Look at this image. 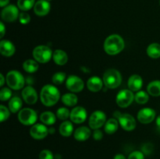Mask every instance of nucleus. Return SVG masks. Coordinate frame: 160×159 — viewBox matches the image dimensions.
Masks as SVG:
<instances>
[{
    "instance_id": "obj_19",
    "label": "nucleus",
    "mask_w": 160,
    "mask_h": 159,
    "mask_svg": "<svg viewBox=\"0 0 160 159\" xmlns=\"http://www.w3.org/2000/svg\"><path fill=\"white\" fill-rule=\"evenodd\" d=\"M103 84V80H102L98 76H92L88 80L87 87L90 91L98 92L102 88Z\"/></svg>"
},
{
    "instance_id": "obj_35",
    "label": "nucleus",
    "mask_w": 160,
    "mask_h": 159,
    "mask_svg": "<svg viewBox=\"0 0 160 159\" xmlns=\"http://www.w3.org/2000/svg\"><path fill=\"white\" fill-rule=\"evenodd\" d=\"M9 109H8L3 104H1L0 105V121L4 122L5 120L8 119V118L9 117Z\"/></svg>"
},
{
    "instance_id": "obj_7",
    "label": "nucleus",
    "mask_w": 160,
    "mask_h": 159,
    "mask_svg": "<svg viewBox=\"0 0 160 159\" xmlns=\"http://www.w3.org/2000/svg\"><path fill=\"white\" fill-rule=\"evenodd\" d=\"M18 119L23 125L31 126V125H34V123L37 121L38 115L34 109L25 108L19 112Z\"/></svg>"
},
{
    "instance_id": "obj_44",
    "label": "nucleus",
    "mask_w": 160,
    "mask_h": 159,
    "mask_svg": "<svg viewBox=\"0 0 160 159\" xmlns=\"http://www.w3.org/2000/svg\"><path fill=\"white\" fill-rule=\"evenodd\" d=\"M156 126H157L158 129L160 131V115H159L156 118Z\"/></svg>"
},
{
    "instance_id": "obj_24",
    "label": "nucleus",
    "mask_w": 160,
    "mask_h": 159,
    "mask_svg": "<svg viewBox=\"0 0 160 159\" xmlns=\"http://www.w3.org/2000/svg\"><path fill=\"white\" fill-rule=\"evenodd\" d=\"M73 132V123L70 121H65L59 126V132L62 137H68L71 136Z\"/></svg>"
},
{
    "instance_id": "obj_45",
    "label": "nucleus",
    "mask_w": 160,
    "mask_h": 159,
    "mask_svg": "<svg viewBox=\"0 0 160 159\" xmlns=\"http://www.w3.org/2000/svg\"><path fill=\"white\" fill-rule=\"evenodd\" d=\"M0 77H1V86L2 87L4 85V82H5V77L3 76L2 73H0Z\"/></svg>"
},
{
    "instance_id": "obj_14",
    "label": "nucleus",
    "mask_w": 160,
    "mask_h": 159,
    "mask_svg": "<svg viewBox=\"0 0 160 159\" xmlns=\"http://www.w3.org/2000/svg\"><path fill=\"white\" fill-rule=\"evenodd\" d=\"M48 129L44 124H38L33 125L32 127L30 129V135L35 140H42L45 138L48 133Z\"/></svg>"
},
{
    "instance_id": "obj_8",
    "label": "nucleus",
    "mask_w": 160,
    "mask_h": 159,
    "mask_svg": "<svg viewBox=\"0 0 160 159\" xmlns=\"http://www.w3.org/2000/svg\"><path fill=\"white\" fill-rule=\"evenodd\" d=\"M134 100V94H133L132 90H122L117 94V104L120 108H128V106L132 104L133 101Z\"/></svg>"
},
{
    "instance_id": "obj_38",
    "label": "nucleus",
    "mask_w": 160,
    "mask_h": 159,
    "mask_svg": "<svg viewBox=\"0 0 160 159\" xmlns=\"http://www.w3.org/2000/svg\"><path fill=\"white\" fill-rule=\"evenodd\" d=\"M128 159H145V154L142 151H134L129 154Z\"/></svg>"
},
{
    "instance_id": "obj_32",
    "label": "nucleus",
    "mask_w": 160,
    "mask_h": 159,
    "mask_svg": "<svg viewBox=\"0 0 160 159\" xmlns=\"http://www.w3.org/2000/svg\"><path fill=\"white\" fill-rule=\"evenodd\" d=\"M66 77H67V76H66L65 73H63V72H57L52 76V80L53 84H56V85H60L65 81Z\"/></svg>"
},
{
    "instance_id": "obj_33",
    "label": "nucleus",
    "mask_w": 160,
    "mask_h": 159,
    "mask_svg": "<svg viewBox=\"0 0 160 159\" xmlns=\"http://www.w3.org/2000/svg\"><path fill=\"white\" fill-rule=\"evenodd\" d=\"M56 116L61 120H67L70 116V112L67 108H59L56 112Z\"/></svg>"
},
{
    "instance_id": "obj_6",
    "label": "nucleus",
    "mask_w": 160,
    "mask_h": 159,
    "mask_svg": "<svg viewBox=\"0 0 160 159\" xmlns=\"http://www.w3.org/2000/svg\"><path fill=\"white\" fill-rule=\"evenodd\" d=\"M114 117L118 119L120 125L124 130L133 131L136 127V120L130 114H122L118 111L114 112Z\"/></svg>"
},
{
    "instance_id": "obj_10",
    "label": "nucleus",
    "mask_w": 160,
    "mask_h": 159,
    "mask_svg": "<svg viewBox=\"0 0 160 159\" xmlns=\"http://www.w3.org/2000/svg\"><path fill=\"white\" fill-rule=\"evenodd\" d=\"M19 8L15 5H8L4 7L1 12V17L4 21L11 23L17 20L19 17Z\"/></svg>"
},
{
    "instance_id": "obj_16",
    "label": "nucleus",
    "mask_w": 160,
    "mask_h": 159,
    "mask_svg": "<svg viewBox=\"0 0 160 159\" xmlns=\"http://www.w3.org/2000/svg\"><path fill=\"white\" fill-rule=\"evenodd\" d=\"M51 9V5L49 1L47 0H38L35 2L34 6V13L39 17L46 16Z\"/></svg>"
},
{
    "instance_id": "obj_27",
    "label": "nucleus",
    "mask_w": 160,
    "mask_h": 159,
    "mask_svg": "<svg viewBox=\"0 0 160 159\" xmlns=\"http://www.w3.org/2000/svg\"><path fill=\"white\" fill-rule=\"evenodd\" d=\"M147 55L152 59L160 58V45L158 43H152L147 48Z\"/></svg>"
},
{
    "instance_id": "obj_41",
    "label": "nucleus",
    "mask_w": 160,
    "mask_h": 159,
    "mask_svg": "<svg viewBox=\"0 0 160 159\" xmlns=\"http://www.w3.org/2000/svg\"><path fill=\"white\" fill-rule=\"evenodd\" d=\"M0 31H1V34H0V37L2 38L4 37L5 32H6V28H5V25L2 22H0Z\"/></svg>"
},
{
    "instance_id": "obj_42",
    "label": "nucleus",
    "mask_w": 160,
    "mask_h": 159,
    "mask_svg": "<svg viewBox=\"0 0 160 159\" xmlns=\"http://www.w3.org/2000/svg\"><path fill=\"white\" fill-rule=\"evenodd\" d=\"M9 3V0H0V6L2 8H4L7 6Z\"/></svg>"
},
{
    "instance_id": "obj_1",
    "label": "nucleus",
    "mask_w": 160,
    "mask_h": 159,
    "mask_svg": "<svg viewBox=\"0 0 160 159\" xmlns=\"http://www.w3.org/2000/svg\"><path fill=\"white\" fill-rule=\"evenodd\" d=\"M125 42L123 37L119 34H111L106 37L104 41L105 51L109 55H116L123 50Z\"/></svg>"
},
{
    "instance_id": "obj_4",
    "label": "nucleus",
    "mask_w": 160,
    "mask_h": 159,
    "mask_svg": "<svg viewBox=\"0 0 160 159\" xmlns=\"http://www.w3.org/2000/svg\"><path fill=\"white\" fill-rule=\"evenodd\" d=\"M7 85L12 90H20L23 88L25 84V80L21 73L17 70H11L6 75V78Z\"/></svg>"
},
{
    "instance_id": "obj_3",
    "label": "nucleus",
    "mask_w": 160,
    "mask_h": 159,
    "mask_svg": "<svg viewBox=\"0 0 160 159\" xmlns=\"http://www.w3.org/2000/svg\"><path fill=\"white\" fill-rule=\"evenodd\" d=\"M102 80L106 87L109 89H116L121 84L122 76L118 70L115 69H109L104 73Z\"/></svg>"
},
{
    "instance_id": "obj_48",
    "label": "nucleus",
    "mask_w": 160,
    "mask_h": 159,
    "mask_svg": "<svg viewBox=\"0 0 160 159\" xmlns=\"http://www.w3.org/2000/svg\"><path fill=\"white\" fill-rule=\"evenodd\" d=\"M159 4H160V0H159Z\"/></svg>"
},
{
    "instance_id": "obj_28",
    "label": "nucleus",
    "mask_w": 160,
    "mask_h": 159,
    "mask_svg": "<svg viewBox=\"0 0 160 159\" xmlns=\"http://www.w3.org/2000/svg\"><path fill=\"white\" fill-rule=\"evenodd\" d=\"M22 105H23V102L18 97L12 98L9 101V109L12 113H17L20 112Z\"/></svg>"
},
{
    "instance_id": "obj_36",
    "label": "nucleus",
    "mask_w": 160,
    "mask_h": 159,
    "mask_svg": "<svg viewBox=\"0 0 160 159\" xmlns=\"http://www.w3.org/2000/svg\"><path fill=\"white\" fill-rule=\"evenodd\" d=\"M19 20H20L21 24L26 25L29 23L30 21H31V17H30V15L28 12H22L19 15Z\"/></svg>"
},
{
    "instance_id": "obj_9",
    "label": "nucleus",
    "mask_w": 160,
    "mask_h": 159,
    "mask_svg": "<svg viewBox=\"0 0 160 159\" xmlns=\"http://www.w3.org/2000/svg\"><path fill=\"white\" fill-rule=\"evenodd\" d=\"M106 121V115L102 111L97 110L91 115L89 118V126L92 129H99L105 125Z\"/></svg>"
},
{
    "instance_id": "obj_26",
    "label": "nucleus",
    "mask_w": 160,
    "mask_h": 159,
    "mask_svg": "<svg viewBox=\"0 0 160 159\" xmlns=\"http://www.w3.org/2000/svg\"><path fill=\"white\" fill-rule=\"evenodd\" d=\"M147 92L153 97L160 96V80H153L147 87Z\"/></svg>"
},
{
    "instance_id": "obj_11",
    "label": "nucleus",
    "mask_w": 160,
    "mask_h": 159,
    "mask_svg": "<svg viewBox=\"0 0 160 159\" xmlns=\"http://www.w3.org/2000/svg\"><path fill=\"white\" fill-rule=\"evenodd\" d=\"M66 86H67V88L70 91L78 93V92H81L84 89V81L79 76L71 75L67 79Z\"/></svg>"
},
{
    "instance_id": "obj_47",
    "label": "nucleus",
    "mask_w": 160,
    "mask_h": 159,
    "mask_svg": "<svg viewBox=\"0 0 160 159\" xmlns=\"http://www.w3.org/2000/svg\"><path fill=\"white\" fill-rule=\"evenodd\" d=\"M47 1H51V0H47Z\"/></svg>"
},
{
    "instance_id": "obj_21",
    "label": "nucleus",
    "mask_w": 160,
    "mask_h": 159,
    "mask_svg": "<svg viewBox=\"0 0 160 159\" xmlns=\"http://www.w3.org/2000/svg\"><path fill=\"white\" fill-rule=\"evenodd\" d=\"M53 61L59 65H63L68 61V55L64 51L61 49H56L52 55Z\"/></svg>"
},
{
    "instance_id": "obj_39",
    "label": "nucleus",
    "mask_w": 160,
    "mask_h": 159,
    "mask_svg": "<svg viewBox=\"0 0 160 159\" xmlns=\"http://www.w3.org/2000/svg\"><path fill=\"white\" fill-rule=\"evenodd\" d=\"M153 145L151 143H145V144L142 146V151L144 153V154H146V155H149L150 154H152L153 151Z\"/></svg>"
},
{
    "instance_id": "obj_43",
    "label": "nucleus",
    "mask_w": 160,
    "mask_h": 159,
    "mask_svg": "<svg viewBox=\"0 0 160 159\" xmlns=\"http://www.w3.org/2000/svg\"><path fill=\"white\" fill-rule=\"evenodd\" d=\"M113 159H127L126 157H125L123 154H117L114 156V158Z\"/></svg>"
},
{
    "instance_id": "obj_5",
    "label": "nucleus",
    "mask_w": 160,
    "mask_h": 159,
    "mask_svg": "<svg viewBox=\"0 0 160 159\" xmlns=\"http://www.w3.org/2000/svg\"><path fill=\"white\" fill-rule=\"evenodd\" d=\"M52 51L46 45H38L33 50V57L34 60L40 63H47L52 57Z\"/></svg>"
},
{
    "instance_id": "obj_29",
    "label": "nucleus",
    "mask_w": 160,
    "mask_h": 159,
    "mask_svg": "<svg viewBox=\"0 0 160 159\" xmlns=\"http://www.w3.org/2000/svg\"><path fill=\"white\" fill-rule=\"evenodd\" d=\"M38 63L34 59H28L23 63V69L27 73H32L38 70Z\"/></svg>"
},
{
    "instance_id": "obj_46",
    "label": "nucleus",
    "mask_w": 160,
    "mask_h": 159,
    "mask_svg": "<svg viewBox=\"0 0 160 159\" xmlns=\"http://www.w3.org/2000/svg\"><path fill=\"white\" fill-rule=\"evenodd\" d=\"M48 132H49L50 133H53V132H55V130H54V129H53V128H51V129H50L49 130H48Z\"/></svg>"
},
{
    "instance_id": "obj_34",
    "label": "nucleus",
    "mask_w": 160,
    "mask_h": 159,
    "mask_svg": "<svg viewBox=\"0 0 160 159\" xmlns=\"http://www.w3.org/2000/svg\"><path fill=\"white\" fill-rule=\"evenodd\" d=\"M12 97V91L9 88L7 87H3L0 90V100L2 101H5L9 100Z\"/></svg>"
},
{
    "instance_id": "obj_40",
    "label": "nucleus",
    "mask_w": 160,
    "mask_h": 159,
    "mask_svg": "<svg viewBox=\"0 0 160 159\" xmlns=\"http://www.w3.org/2000/svg\"><path fill=\"white\" fill-rule=\"evenodd\" d=\"M103 137V133L100 129H97L94 130L93 132V138L95 139V140H102Z\"/></svg>"
},
{
    "instance_id": "obj_23",
    "label": "nucleus",
    "mask_w": 160,
    "mask_h": 159,
    "mask_svg": "<svg viewBox=\"0 0 160 159\" xmlns=\"http://www.w3.org/2000/svg\"><path fill=\"white\" fill-rule=\"evenodd\" d=\"M40 120L45 125L51 126V125H53L56 123V116L53 112L47 111V112H44L41 114Z\"/></svg>"
},
{
    "instance_id": "obj_25",
    "label": "nucleus",
    "mask_w": 160,
    "mask_h": 159,
    "mask_svg": "<svg viewBox=\"0 0 160 159\" xmlns=\"http://www.w3.org/2000/svg\"><path fill=\"white\" fill-rule=\"evenodd\" d=\"M62 101L64 104L69 107H73L78 104V98L73 93H67L62 95Z\"/></svg>"
},
{
    "instance_id": "obj_20",
    "label": "nucleus",
    "mask_w": 160,
    "mask_h": 159,
    "mask_svg": "<svg viewBox=\"0 0 160 159\" xmlns=\"http://www.w3.org/2000/svg\"><path fill=\"white\" fill-rule=\"evenodd\" d=\"M91 135H92L91 129L87 126H81L78 128L73 133L75 140L78 141H85L90 137Z\"/></svg>"
},
{
    "instance_id": "obj_18",
    "label": "nucleus",
    "mask_w": 160,
    "mask_h": 159,
    "mask_svg": "<svg viewBox=\"0 0 160 159\" xmlns=\"http://www.w3.org/2000/svg\"><path fill=\"white\" fill-rule=\"evenodd\" d=\"M128 85L129 90L132 91H139L143 85V80L142 76L138 74H134L131 76L128 79Z\"/></svg>"
},
{
    "instance_id": "obj_12",
    "label": "nucleus",
    "mask_w": 160,
    "mask_h": 159,
    "mask_svg": "<svg viewBox=\"0 0 160 159\" xmlns=\"http://www.w3.org/2000/svg\"><path fill=\"white\" fill-rule=\"evenodd\" d=\"M138 119L142 124H148L156 118V112L151 108H144L141 109L137 115Z\"/></svg>"
},
{
    "instance_id": "obj_22",
    "label": "nucleus",
    "mask_w": 160,
    "mask_h": 159,
    "mask_svg": "<svg viewBox=\"0 0 160 159\" xmlns=\"http://www.w3.org/2000/svg\"><path fill=\"white\" fill-rule=\"evenodd\" d=\"M118 120L116 118H109L105 123V132L108 134H113L118 129Z\"/></svg>"
},
{
    "instance_id": "obj_2",
    "label": "nucleus",
    "mask_w": 160,
    "mask_h": 159,
    "mask_svg": "<svg viewBox=\"0 0 160 159\" xmlns=\"http://www.w3.org/2000/svg\"><path fill=\"white\" fill-rule=\"evenodd\" d=\"M40 98L44 105L51 107L58 102L60 98V93L56 87L51 84H46L42 88Z\"/></svg>"
},
{
    "instance_id": "obj_13",
    "label": "nucleus",
    "mask_w": 160,
    "mask_h": 159,
    "mask_svg": "<svg viewBox=\"0 0 160 159\" xmlns=\"http://www.w3.org/2000/svg\"><path fill=\"white\" fill-rule=\"evenodd\" d=\"M70 118L71 122H73V123L81 124V123H84L87 118V111L81 106L75 107L70 112Z\"/></svg>"
},
{
    "instance_id": "obj_31",
    "label": "nucleus",
    "mask_w": 160,
    "mask_h": 159,
    "mask_svg": "<svg viewBox=\"0 0 160 159\" xmlns=\"http://www.w3.org/2000/svg\"><path fill=\"white\" fill-rule=\"evenodd\" d=\"M149 94L144 90H139L134 95V100L138 104H146L149 100Z\"/></svg>"
},
{
    "instance_id": "obj_30",
    "label": "nucleus",
    "mask_w": 160,
    "mask_h": 159,
    "mask_svg": "<svg viewBox=\"0 0 160 159\" xmlns=\"http://www.w3.org/2000/svg\"><path fill=\"white\" fill-rule=\"evenodd\" d=\"M35 2V0H17V5L19 9L26 12L34 7Z\"/></svg>"
},
{
    "instance_id": "obj_17",
    "label": "nucleus",
    "mask_w": 160,
    "mask_h": 159,
    "mask_svg": "<svg viewBox=\"0 0 160 159\" xmlns=\"http://www.w3.org/2000/svg\"><path fill=\"white\" fill-rule=\"evenodd\" d=\"M16 48L13 44L9 40H2L0 42V52L3 56L10 57L15 53Z\"/></svg>"
},
{
    "instance_id": "obj_15",
    "label": "nucleus",
    "mask_w": 160,
    "mask_h": 159,
    "mask_svg": "<svg viewBox=\"0 0 160 159\" xmlns=\"http://www.w3.org/2000/svg\"><path fill=\"white\" fill-rule=\"evenodd\" d=\"M22 98L28 104H34L38 101V94L35 89L31 86H27L23 89Z\"/></svg>"
},
{
    "instance_id": "obj_37",
    "label": "nucleus",
    "mask_w": 160,
    "mask_h": 159,
    "mask_svg": "<svg viewBox=\"0 0 160 159\" xmlns=\"http://www.w3.org/2000/svg\"><path fill=\"white\" fill-rule=\"evenodd\" d=\"M39 159H54V155L49 150H42L39 154Z\"/></svg>"
}]
</instances>
